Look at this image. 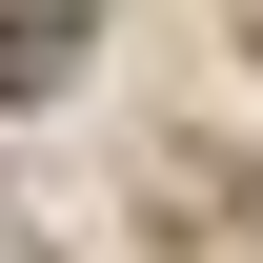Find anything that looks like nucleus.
I'll return each instance as SVG.
<instances>
[{
	"label": "nucleus",
	"instance_id": "obj_1",
	"mask_svg": "<svg viewBox=\"0 0 263 263\" xmlns=\"http://www.w3.org/2000/svg\"><path fill=\"white\" fill-rule=\"evenodd\" d=\"M61 61H81V0H0V101H41Z\"/></svg>",
	"mask_w": 263,
	"mask_h": 263
}]
</instances>
